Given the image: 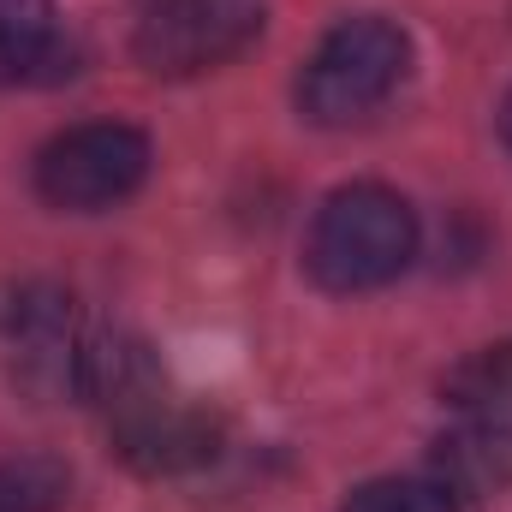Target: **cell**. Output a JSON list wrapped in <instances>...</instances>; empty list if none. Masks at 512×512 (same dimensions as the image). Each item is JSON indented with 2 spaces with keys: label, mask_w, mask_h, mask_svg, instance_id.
<instances>
[{
  "label": "cell",
  "mask_w": 512,
  "mask_h": 512,
  "mask_svg": "<svg viewBox=\"0 0 512 512\" xmlns=\"http://www.w3.org/2000/svg\"><path fill=\"white\" fill-rule=\"evenodd\" d=\"M417 256V215L399 191L387 185H340L322 197L310 239H304V268L322 292H376L393 286Z\"/></svg>",
  "instance_id": "cell-1"
},
{
  "label": "cell",
  "mask_w": 512,
  "mask_h": 512,
  "mask_svg": "<svg viewBox=\"0 0 512 512\" xmlns=\"http://www.w3.org/2000/svg\"><path fill=\"white\" fill-rule=\"evenodd\" d=\"M405 72H411V36L393 18L376 12L346 18L310 48L298 72V114L310 126H358L405 84Z\"/></svg>",
  "instance_id": "cell-2"
},
{
  "label": "cell",
  "mask_w": 512,
  "mask_h": 512,
  "mask_svg": "<svg viewBox=\"0 0 512 512\" xmlns=\"http://www.w3.org/2000/svg\"><path fill=\"white\" fill-rule=\"evenodd\" d=\"M149 137L126 120H84L42 143L36 155V197L66 215H102L126 203L131 191L149 179Z\"/></svg>",
  "instance_id": "cell-3"
},
{
  "label": "cell",
  "mask_w": 512,
  "mask_h": 512,
  "mask_svg": "<svg viewBox=\"0 0 512 512\" xmlns=\"http://www.w3.org/2000/svg\"><path fill=\"white\" fill-rule=\"evenodd\" d=\"M262 24H268L262 0H143L131 54L155 78H197L239 60L262 36Z\"/></svg>",
  "instance_id": "cell-4"
},
{
  "label": "cell",
  "mask_w": 512,
  "mask_h": 512,
  "mask_svg": "<svg viewBox=\"0 0 512 512\" xmlns=\"http://www.w3.org/2000/svg\"><path fill=\"white\" fill-rule=\"evenodd\" d=\"M114 453L143 477H185V471L215 465L221 423L185 399H167V387L155 382L114 405Z\"/></svg>",
  "instance_id": "cell-5"
},
{
  "label": "cell",
  "mask_w": 512,
  "mask_h": 512,
  "mask_svg": "<svg viewBox=\"0 0 512 512\" xmlns=\"http://www.w3.org/2000/svg\"><path fill=\"white\" fill-rule=\"evenodd\" d=\"M429 477L441 489H453L459 501H483L512 489V423L489 417H465L459 429H447L429 453Z\"/></svg>",
  "instance_id": "cell-6"
},
{
  "label": "cell",
  "mask_w": 512,
  "mask_h": 512,
  "mask_svg": "<svg viewBox=\"0 0 512 512\" xmlns=\"http://www.w3.org/2000/svg\"><path fill=\"white\" fill-rule=\"evenodd\" d=\"M72 72L54 0H0V84H48Z\"/></svg>",
  "instance_id": "cell-7"
},
{
  "label": "cell",
  "mask_w": 512,
  "mask_h": 512,
  "mask_svg": "<svg viewBox=\"0 0 512 512\" xmlns=\"http://www.w3.org/2000/svg\"><path fill=\"white\" fill-rule=\"evenodd\" d=\"M441 399L459 417H489V423H512V340H495L471 358H459L441 376Z\"/></svg>",
  "instance_id": "cell-8"
},
{
  "label": "cell",
  "mask_w": 512,
  "mask_h": 512,
  "mask_svg": "<svg viewBox=\"0 0 512 512\" xmlns=\"http://www.w3.org/2000/svg\"><path fill=\"white\" fill-rule=\"evenodd\" d=\"M72 495V471L54 453L0 459V512H60Z\"/></svg>",
  "instance_id": "cell-9"
},
{
  "label": "cell",
  "mask_w": 512,
  "mask_h": 512,
  "mask_svg": "<svg viewBox=\"0 0 512 512\" xmlns=\"http://www.w3.org/2000/svg\"><path fill=\"white\" fill-rule=\"evenodd\" d=\"M340 512H459V495L441 489L435 477H376V483H358Z\"/></svg>",
  "instance_id": "cell-10"
},
{
  "label": "cell",
  "mask_w": 512,
  "mask_h": 512,
  "mask_svg": "<svg viewBox=\"0 0 512 512\" xmlns=\"http://www.w3.org/2000/svg\"><path fill=\"white\" fill-rule=\"evenodd\" d=\"M495 126H501V143H507V155H512V84H507V96H501V114H495Z\"/></svg>",
  "instance_id": "cell-11"
}]
</instances>
